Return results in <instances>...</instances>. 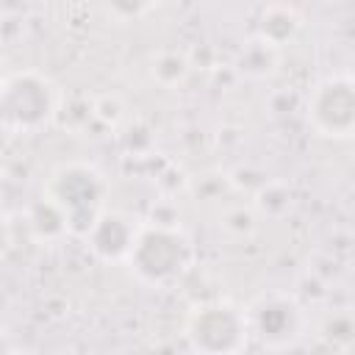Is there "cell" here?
Wrapping results in <instances>:
<instances>
[{"mask_svg": "<svg viewBox=\"0 0 355 355\" xmlns=\"http://www.w3.org/2000/svg\"><path fill=\"white\" fill-rule=\"evenodd\" d=\"M194 247L178 222H139V233L125 258L128 272L147 288H169L191 269Z\"/></svg>", "mask_w": 355, "mask_h": 355, "instance_id": "cell-1", "label": "cell"}, {"mask_svg": "<svg viewBox=\"0 0 355 355\" xmlns=\"http://www.w3.org/2000/svg\"><path fill=\"white\" fill-rule=\"evenodd\" d=\"M67 216L69 236L83 239L100 214L108 208V180L89 161H64L58 164L47 180L44 191Z\"/></svg>", "mask_w": 355, "mask_h": 355, "instance_id": "cell-2", "label": "cell"}, {"mask_svg": "<svg viewBox=\"0 0 355 355\" xmlns=\"http://www.w3.org/2000/svg\"><path fill=\"white\" fill-rule=\"evenodd\" d=\"M61 111L58 86L39 69H14L0 83V119L8 133H36Z\"/></svg>", "mask_w": 355, "mask_h": 355, "instance_id": "cell-3", "label": "cell"}, {"mask_svg": "<svg viewBox=\"0 0 355 355\" xmlns=\"http://www.w3.org/2000/svg\"><path fill=\"white\" fill-rule=\"evenodd\" d=\"M183 338L191 352L227 355L241 352L252 341L247 308L230 300H208L189 311L183 322Z\"/></svg>", "mask_w": 355, "mask_h": 355, "instance_id": "cell-4", "label": "cell"}, {"mask_svg": "<svg viewBox=\"0 0 355 355\" xmlns=\"http://www.w3.org/2000/svg\"><path fill=\"white\" fill-rule=\"evenodd\" d=\"M305 119L322 139H355V75L338 72L316 80L305 97Z\"/></svg>", "mask_w": 355, "mask_h": 355, "instance_id": "cell-5", "label": "cell"}, {"mask_svg": "<svg viewBox=\"0 0 355 355\" xmlns=\"http://www.w3.org/2000/svg\"><path fill=\"white\" fill-rule=\"evenodd\" d=\"M250 336L263 349H288L297 347L305 336V308L297 297L283 291H266L247 305Z\"/></svg>", "mask_w": 355, "mask_h": 355, "instance_id": "cell-6", "label": "cell"}, {"mask_svg": "<svg viewBox=\"0 0 355 355\" xmlns=\"http://www.w3.org/2000/svg\"><path fill=\"white\" fill-rule=\"evenodd\" d=\"M139 233V222L122 211H111L105 208L100 214V219L92 225V230L83 236L86 247L92 250V255L97 261H105V263H125L130 247H133V239Z\"/></svg>", "mask_w": 355, "mask_h": 355, "instance_id": "cell-7", "label": "cell"}, {"mask_svg": "<svg viewBox=\"0 0 355 355\" xmlns=\"http://www.w3.org/2000/svg\"><path fill=\"white\" fill-rule=\"evenodd\" d=\"M302 28V17L297 14L294 6L288 3H272L258 14V25H255V36L263 39L272 47H286L288 42H294V36Z\"/></svg>", "mask_w": 355, "mask_h": 355, "instance_id": "cell-8", "label": "cell"}, {"mask_svg": "<svg viewBox=\"0 0 355 355\" xmlns=\"http://www.w3.org/2000/svg\"><path fill=\"white\" fill-rule=\"evenodd\" d=\"M25 222L33 233V239L44 241V244H53V241H61L64 236H69V222L64 216V211L47 197L42 194L25 214Z\"/></svg>", "mask_w": 355, "mask_h": 355, "instance_id": "cell-9", "label": "cell"}, {"mask_svg": "<svg viewBox=\"0 0 355 355\" xmlns=\"http://www.w3.org/2000/svg\"><path fill=\"white\" fill-rule=\"evenodd\" d=\"M316 336L330 349H352L355 347V308H333L319 319Z\"/></svg>", "mask_w": 355, "mask_h": 355, "instance_id": "cell-10", "label": "cell"}, {"mask_svg": "<svg viewBox=\"0 0 355 355\" xmlns=\"http://www.w3.org/2000/svg\"><path fill=\"white\" fill-rule=\"evenodd\" d=\"M150 72H153L155 83H161L164 89H175V86H180V83L186 80V75H189V61H186L180 53H175V50H164V53H158V55L153 58Z\"/></svg>", "mask_w": 355, "mask_h": 355, "instance_id": "cell-11", "label": "cell"}, {"mask_svg": "<svg viewBox=\"0 0 355 355\" xmlns=\"http://www.w3.org/2000/svg\"><path fill=\"white\" fill-rule=\"evenodd\" d=\"M275 61H277V47L266 44V42L258 39V36H255V39L244 47V53H241V69H244L247 75H252V78H261V75L272 72V69H275Z\"/></svg>", "mask_w": 355, "mask_h": 355, "instance_id": "cell-12", "label": "cell"}, {"mask_svg": "<svg viewBox=\"0 0 355 355\" xmlns=\"http://www.w3.org/2000/svg\"><path fill=\"white\" fill-rule=\"evenodd\" d=\"M158 0H103L105 11L116 19V22H133V19H141L147 17L153 8H155Z\"/></svg>", "mask_w": 355, "mask_h": 355, "instance_id": "cell-13", "label": "cell"}]
</instances>
